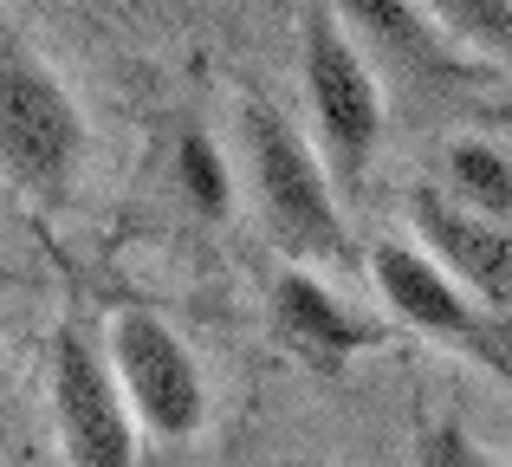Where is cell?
Wrapping results in <instances>:
<instances>
[{
	"mask_svg": "<svg viewBox=\"0 0 512 467\" xmlns=\"http://www.w3.org/2000/svg\"><path fill=\"white\" fill-rule=\"evenodd\" d=\"M85 169V111L0 13V176L26 202H65Z\"/></svg>",
	"mask_w": 512,
	"mask_h": 467,
	"instance_id": "obj_1",
	"label": "cell"
},
{
	"mask_svg": "<svg viewBox=\"0 0 512 467\" xmlns=\"http://www.w3.org/2000/svg\"><path fill=\"white\" fill-rule=\"evenodd\" d=\"M240 150H247V182L260 195V215L279 247L305 266L344 260L350 240H344L338 176L318 156V143L299 137L273 104H247L240 111Z\"/></svg>",
	"mask_w": 512,
	"mask_h": 467,
	"instance_id": "obj_2",
	"label": "cell"
},
{
	"mask_svg": "<svg viewBox=\"0 0 512 467\" xmlns=\"http://www.w3.org/2000/svg\"><path fill=\"white\" fill-rule=\"evenodd\" d=\"M299 78L312 104V143L331 163L338 189H357L383 150V78L363 59L331 0H312L299 26Z\"/></svg>",
	"mask_w": 512,
	"mask_h": 467,
	"instance_id": "obj_3",
	"label": "cell"
},
{
	"mask_svg": "<svg viewBox=\"0 0 512 467\" xmlns=\"http://www.w3.org/2000/svg\"><path fill=\"white\" fill-rule=\"evenodd\" d=\"M370 279H376V292H383V305L409 331L448 344V351H467L474 364L500 370V377L512 383V325L500 318V305L474 299V292H467L428 247L383 240V247L370 253Z\"/></svg>",
	"mask_w": 512,
	"mask_h": 467,
	"instance_id": "obj_4",
	"label": "cell"
},
{
	"mask_svg": "<svg viewBox=\"0 0 512 467\" xmlns=\"http://www.w3.org/2000/svg\"><path fill=\"white\" fill-rule=\"evenodd\" d=\"M104 357H111L117 383H124L130 409H137L143 435L156 442H188L208 422V383H201L195 351L182 344V331L169 318H156L150 305H124L104 325Z\"/></svg>",
	"mask_w": 512,
	"mask_h": 467,
	"instance_id": "obj_5",
	"label": "cell"
},
{
	"mask_svg": "<svg viewBox=\"0 0 512 467\" xmlns=\"http://www.w3.org/2000/svg\"><path fill=\"white\" fill-rule=\"evenodd\" d=\"M52 429L72 467H137V409H130L124 383H117L111 357L98 338H85L78 325H65L52 338Z\"/></svg>",
	"mask_w": 512,
	"mask_h": 467,
	"instance_id": "obj_6",
	"label": "cell"
},
{
	"mask_svg": "<svg viewBox=\"0 0 512 467\" xmlns=\"http://www.w3.org/2000/svg\"><path fill=\"white\" fill-rule=\"evenodd\" d=\"M331 7L363 46V59L376 65V78H396L402 91H428V98L474 85L480 59L441 33L422 0H331Z\"/></svg>",
	"mask_w": 512,
	"mask_h": 467,
	"instance_id": "obj_7",
	"label": "cell"
},
{
	"mask_svg": "<svg viewBox=\"0 0 512 467\" xmlns=\"http://www.w3.org/2000/svg\"><path fill=\"white\" fill-rule=\"evenodd\" d=\"M409 221H415V234H422V247L435 253L474 299H487V305L512 299V234H506V221L474 215V208H461L441 189H415Z\"/></svg>",
	"mask_w": 512,
	"mask_h": 467,
	"instance_id": "obj_8",
	"label": "cell"
},
{
	"mask_svg": "<svg viewBox=\"0 0 512 467\" xmlns=\"http://www.w3.org/2000/svg\"><path fill=\"white\" fill-rule=\"evenodd\" d=\"M273 331L318 370H344L350 357H363V351L383 344V331L363 325V318L350 312L305 260L273 279Z\"/></svg>",
	"mask_w": 512,
	"mask_h": 467,
	"instance_id": "obj_9",
	"label": "cell"
},
{
	"mask_svg": "<svg viewBox=\"0 0 512 467\" xmlns=\"http://www.w3.org/2000/svg\"><path fill=\"white\" fill-rule=\"evenodd\" d=\"M435 13V26L467 46L480 65H500L512 72V0H422Z\"/></svg>",
	"mask_w": 512,
	"mask_h": 467,
	"instance_id": "obj_10",
	"label": "cell"
},
{
	"mask_svg": "<svg viewBox=\"0 0 512 467\" xmlns=\"http://www.w3.org/2000/svg\"><path fill=\"white\" fill-rule=\"evenodd\" d=\"M175 182H182V202L195 208L201 221H227V208H234V169H227L221 143H214L208 130L188 124L182 137H175Z\"/></svg>",
	"mask_w": 512,
	"mask_h": 467,
	"instance_id": "obj_11",
	"label": "cell"
},
{
	"mask_svg": "<svg viewBox=\"0 0 512 467\" xmlns=\"http://www.w3.org/2000/svg\"><path fill=\"white\" fill-rule=\"evenodd\" d=\"M448 195L487 221H512V163L493 143H454L448 150Z\"/></svg>",
	"mask_w": 512,
	"mask_h": 467,
	"instance_id": "obj_12",
	"label": "cell"
},
{
	"mask_svg": "<svg viewBox=\"0 0 512 467\" xmlns=\"http://www.w3.org/2000/svg\"><path fill=\"white\" fill-rule=\"evenodd\" d=\"M415 467H500L461 422H428L415 435Z\"/></svg>",
	"mask_w": 512,
	"mask_h": 467,
	"instance_id": "obj_13",
	"label": "cell"
},
{
	"mask_svg": "<svg viewBox=\"0 0 512 467\" xmlns=\"http://www.w3.org/2000/svg\"><path fill=\"white\" fill-rule=\"evenodd\" d=\"M279 467H325V461H305V455H299V461H279Z\"/></svg>",
	"mask_w": 512,
	"mask_h": 467,
	"instance_id": "obj_14",
	"label": "cell"
}]
</instances>
